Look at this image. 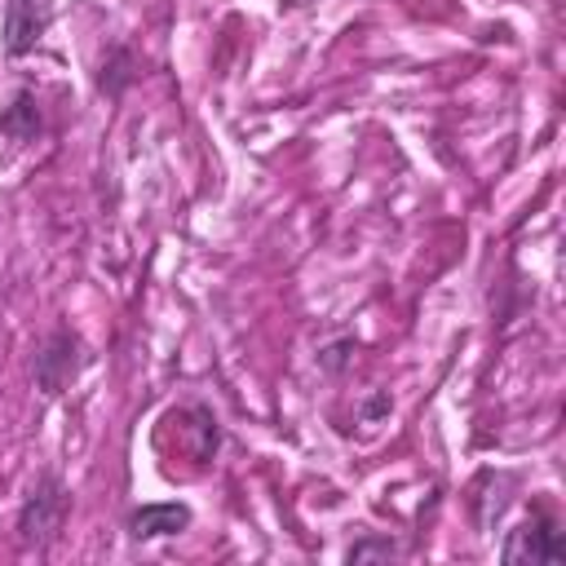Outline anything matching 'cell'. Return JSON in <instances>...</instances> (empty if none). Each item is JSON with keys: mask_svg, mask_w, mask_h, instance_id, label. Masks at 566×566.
<instances>
[{"mask_svg": "<svg viewBox=\"0 0 566 566\" xmlns=\"http://www.w3.org/2000/svg\"><path fill=\"white\" fill-rule=\"evenodd\" d=\"M402 548L389 539V535H367V539H358L349 553H345V562L349 566H363V562H394Z\"/></svg>", "mask_w": 566, "mask_h": 566, "instance_id": "52a82bcc", "label": "cell"}, {"mask_svg": "<svg viewBox=\"0 0 566 566\" xmlns=\"http://www.w3.org/2000/svg\"><path fill=\"white\" fill-rule=\"evenodd\" d=\"M128 66H133V53H128V49H115V53H111V66L102 62V88H106L111 97L133 80V71H128Z\"/></svg>", "mask_w": 566, "mask_h": 566, "instance_id": "ba28073f", "label": "cell"}, {"mask_svg": "<svg viewBox=\"0 0 566 566\" xmlns=\"http://www.w3.org/2000/svg\"><path fill=\"white\" fill-rule=\"evenodd\" d=\"M0 133L13 137V142H31L40 133V111H35V97L31 93H18L13 106L0 115Z\"/></svg>", "mask_w": 566, "mask_h": 566, "instance_id": "8992f818", "label": "cell"}, {"mask_svg": "<svg viewBox=\"0 0 566 566\" xmlns=\"http://www.w3.org/2000/svg\"><path fill=\"white\" fill-rule=\"evenodd\" d=\"M500 557L509 566H557V562H566V544L548 513H531L522 526L509 531Z\"/></svg>", "mask_w": 566, "mask_h": 566, "instance_id": "7a4b0ae2", "label": "cell"}, {"mask_svg": "<svg viewBox=\"0 0 566 566\" xmlns=\"http://www.w3.org/2000/svg\"><path fill=\"white\" fill-rule=\"evenodd\" d=\"M66 513H71V491H66V482H62L57 473H40V478L31 482L22 509H18V544L44 553V548L57 539Z\"/></svg>", "mask_w": 566, "mask_h": 566, "instance_id": "6da1fadb", "label": "cell"}, {"mask_svg": "<svg viewBox=\"0 0 566 566\" xmlns=\"http://www.w3.org/2000/svg\"><path fill=\"white\" fill-rule=\"evenodd\" d=\"M49 27V0H4V53L22 57Z\"/></svg>", "mask_w": 566, "mask_h": 566, "instance_id": "277c9868", "label": "cell"}, {"mask_svg": "<svg viewBox=\"0 0 566 566\" xmlns=\"http://www.w3.org/2000/svg\"><path fill=\"white\" fill-rule=\"evenodd\" d=\"M186 526H190V509L177 504V500L172 504H142L128 517V535L133 539H159V535H177Z\"/></svg>", "mask_w": 566, "mask_h": 566, "instance_id": "5b68a950", "label": "cell"}, {"mask_svg": "<svg viewBox=\"0 0 566 566\" xmlns=\"http://www.w3.org/2000/svg\"><path fill=\"white\" fill-rule=\"evenodd\" d=\"M389 411V394H371L367 402H363V420H380Z\"/></svg>", "mask_w": 566, "mask_h": 566, "instance_id": "30bf717a", "label": "cell"}, {"mask_svg": "<svg viewBox=\"0 0 566 566\" xmlns=\"http://www.w3.org/2000/svg\"><path fill=\"white\" fill-rule=\"evenodd\" d=\"M80 367H84V340L75 336V332H66V327H57V332H49L44 336V345L35 349V389L44 394V398H57L75 376H80Z\"/></svg>", "mask_w": 566, "mask_h": 566, "instance_id": "3957f363", "label": "cell"}, {"mask_svg": "<svg viewBox=\"0 0 566 566\" xmlns=\"http://www.w3.org/2000/svg\"><path fill=\"white\" fill-rule=\"evenodd\" d=\"M349 349H354V340H336V345H327V349L318 354V363H323L327 371H340V367H345V354H349Z\"/></svg>", "mask_w": 566, "mask_h": 566, "instance_id": "9c48e42d", "label": "cell"}]
</instances>
